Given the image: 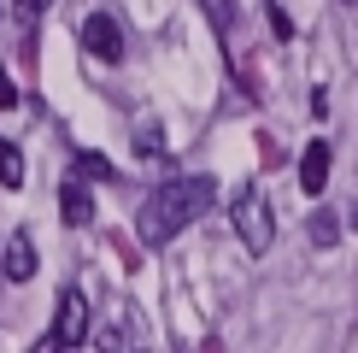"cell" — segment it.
Masks as SVG:
<instances>
[{"instance_id": "cell-9", "label": "cell", "mask_w": 358, "mask_h": 353, "mask_svg": "<svg viewBox=\"0 0 358 353\" xmlns=\"http://www.w3.org/2000/svg\"><path fill=\"white\" fill-rule=\"evenodd\" d=\"M0 183H6V188L24 183V153H18L12 141H0Z\"/></svg>"}, {"instance_id": "cell-10", "label": "cell", "mask_w": 358, "mask_h": 353, "mask_svg": "<svg viewBox=\"0 0 358 353\" xmlns=\"http://www.w3.org/2000/svg\"><path fill=\"white\" fill-rule=\"evenodd\" d=\"M77 171H83V176H100V183H112V176H117L112 159H100V153H77Z\"/></svg>"}, {"instance_id": "cell-1", "label": "cell", "mask_w": 358, "mask_h": 353, "mask_svg": "<svg viewBox=\"0 0 358 353\" xmlns=\"http://www.w3.org/2000/svg\"><path fill=\"white\" fill-rule=\"evenodd\" d=\"M212 206H217V183H212V176H176V183L153 188V195L141 200L136 235H141L147 247H165V242H176L188 224H200Z\"/></svg>"}, {"instance_id": "cell-3", "label": "cell", "mask_w": 358, "mask_h": 353, "mask_svg": "<svg viewBox=\"0 0 358 353\" xmlns=\"http://www.w3.org/2000/svg\"><path fill=\"white\" fill-rule=\"evenodd\" d=\"M88 335V294L83 289H65L53 306V330L41 335V347H83Z\"/></svg>"}, {"instance_id": "cell-6", "label": "cell", "mask_w": 358, "mask_h": 353, "mask_svg": "<svg viewBox=\"0 0 358 353\" xmlns=\"http://www.w3.org/2000/svg\"><path fill=\"white\" fill-rule=\"evenodd\" d=\"M329 165H335L329 141H311L300 153V188H306V195H323V188H329Z\"/></svg>"}, {"instance_id": "cell-14", "label": "cell", "mask_w": 358, "mask_h": 353, "mask_svg": "<svg viewBox=\"0 0 358 353\" xmlns=\"http://www.w3.org/2000/svg\"><path fill=\"white\" fill-rule=\"evenodd\" d=\"M41 6H48V0H41Z\"/></svg>"}, {"instance_id": "cell-13", "label": "cell", "mask_w": 358, "mask_h": 353, "mask_svg": "<svg viewBox=\"0 0 358 353\" xmlns=\"http://www.w3.org/2000/svg\"><path fill=\"white\" fill-rule=\"evenodd\" d=\"M206 6H212V18H217V24H229V18H235V6H229V0H206Z\"/></svg>"}, {"instance_id": "cell-12", "label": "cell", "mask_w": 358, "mask_h": 353, "mask_svg": "<svg viewBox=\"0 0 358 353\" xmlns=\"http://www.w3.org/2000/svg\"><path fill=\"white\" fill-rule=\"evenodd\" d=\"M136 147H141V153H147V159H153V153H159V130H153V124H147V130H141V141H136Z\"/></svg>"}, {"instance_id": "cell-7", "label": "cell", "mask_w": 358, "mask_h": 353, "mask_svg": "<svg viewBox=\"0 0 358 353\" xmlns=\"http://www.w3.org/2000/svg\"><path fill=\"white\" fill-rule=\"evenodd\" d=\"M59 218H65L71 230H83V224H94V195L77 183V176H65V188H59Z\"/></svg>"}, {"instance_id": "cell-8", "label": "cell", "mask_w": 358, "mask_h": 353, "mask_svg": "<svg viewBox=\"0 0 358 353\" xmlns=\"http://www.w3.org/2000/svg\"><path fill=\"white\" fill-rule=\"evenodd\" d=\"M306 235H311V242H317V247H335V242H341V218L329 212V206H323V212H311Z\"/></svg>"}, {"instance_id": "cell-4", "label": "cell", "mask_w": 358, "mask_h": 353, "mask_svg": "<svg viewBox=\"0 0 358 353\" xmlns=\"http://www.w3.org/2000/svg\"><path fill=\"white\" fill-rule=\"evenodd\" d=\"M83 48L94 59H106V65L124 59V29H117L112 12H88V18H83Z\"/></svg>"}, {"instance_id": "cell-2", "label": "cell", "mask_w": 358, "mask_h": 353, "mask_svg": "<svg viewBox=\"0 0 358 353\" xmlns=\"http://www.w3.org/2000/svg\"><path fill=\"white\" fill-rule=\"evenodd\" d=\"M229 224L247 242V254H264V247L276 242V212H271V200H264L259 188H241V195L229 200Z\"/></svg>"}, {"instance_id": "cell-11", "label": "cell", "mask_w": 358, "mask_h": 353, "mask_svg": "<svg viewBox=\"0 0 358 353\" xmlns=\"http://www.w3.org/2000/svg\"><path fill=\"white\" fill-rule=\"evenodd\" d=\"M18 106V88H12V77H6V65H0V112H12Z\"/></svg>"}, {"instance_id": "cell-5", "label": "cell", "mask_w": 358, "mask_h": 353, "mask_svg": "<svg viewBox=\"0 0 358 353\" xmlns=\"http://www.w3.org/2000/svg\"><path fill=\"white\" fill-rule=\"evenodd\" d=\"M36 242H29V235L18 230V235H12V242H6V254H0V277H6V283H29V277H36Z\"/></svg>"}]
</instances>
